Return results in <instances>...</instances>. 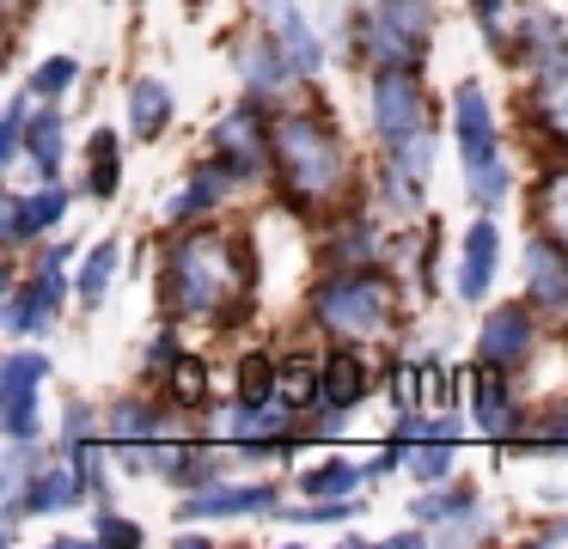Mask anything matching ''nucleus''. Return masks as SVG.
I'll use <instances>...</instances> for the list:
<instances>
[{"instance_id":"f257e3e1","label":"nucleus","mask_w":568,"mask_h":549,"mask_svg":"<svg viewBox=\"0 0 568 549\" xmlns=\"http://www.w3.org/2000/svg\"><path fill=\"white\" fill-rule=\"evenodd\" d=\"M165 299L178 317H233L251 299V256L233 232H184L165 256Z\"/></svg>"},{"instance_id":"f03ea898","label":"nucleus","mask_w":568,"mask_h":549,"mask_svg":"<svg viewBox=\"0 0 568 549\" xmlns=\"http://www.w3.org/2000/svg\"><path fill=\"white\" fill-rule=\"evenodd\" d=\"M270 134H275L270 171L282 177L287 207H300V214H324V207L343 202L355 159H348V141L331 129V122L324 116H282Z\"/></svg>"},{"instance_id":"7ed1b4c3","label":"nucleus","mask_w":568,"mask_h":549,"mask_svg":"<svg viewBox=\"0 0 568 549\" xmlns=\"http://www.w3.org/2000/svg\"><path fill=\"white\" fill-rule=\"evenodd\" d=\"M453 134H458V159H465V183H470V202L483 214L507 202V165H501V134H495V110L483 85H458L453 92Z\"/></svg>"},{"instance_id":"20e7f679","label":"nucleus","mask_w":568,"mask_h":549,"mask_svg":"<svg viewBox=\"0 0 568 549\" xmlns=\"http://www.w3.org/2000/svg\"><path fill=\"white\" fill-rule=\"evenodd\" d=\"M392 281L379 268H336L318 293H312V317L343 342H367L392 329Z\"/></svg>"},{"instance_id":"39448f33","label":"nucleus","mask_w":568,"mask_h":549,"mask_svg":"<svg viewBox=\"0 0 568 549\" xmlns=\"http://www.w3.org/2000/svg\"><path fill=\"white\" fill-rule=\"evenodd\" d=\"M434 0H373L367 12V49L379 68H416L428 55Z\"/></svg>"},{"instance_id":"423d86ee","label":"nucleus","mask_w":568,"mask_h":549,"mask_svg":"<svg viewBox=\"0 0 568 549\" xmlns=\"http://www.w3.org/2000/svg\"><path fill=\"white\" fill-rule=\"evenodd\" d=\"M43 378H50V354L38 348H19L0 360V427H7V439L13 446H31L38 439V390Z\"/></svg>"},{"instance_id":"0eeeda50","label":"nucleus","mask_w":568,"mask_h":549,"mask_svg":"<svg viewBox=\"0 0 568 549\" xmlns=\"http://www.w3.org/2000/svg\"><path fill=\"white\" fill-rule=\"evenodd\" d=\"M62 299H68V251L55 244V251L43 256L38 268H31V275L19 281L13 293H7V312H0V324L13 329V336L50 329V317L62 312Z\"/></svg>"},{"instance_id":"6e6552de","label":"nucleus","mask_w":568,"mask_h":549,"mask_svg":"<svg viewBox=\"0 0 568 549\" xmlns=\"http://www.w3.org/2000/svg\"><path fill=\"white\" fill-rule=\"evenodd\" d=\"M214 153H221L245 183L257 177L263 165H270V159H275V134H263L257 104H245V110H233V116H221V129H214Z\"/></svg>"},{"instance_id":"1a4fd4ad","label":"nucleus","mask_w":568,"mask_h":549,"mask_svg":"<svg viewBox=\"0 0 568 549\" xmlns=\"http://www.w3.org/2000/svg\"><path fill=\"white\" fill-rule=\"evenodd\" d=\"M531 342H538V324H531L526 305H495V312L483 317L477 354H483V366H501V373H514V366L531 354Z\"/></svg>"},{"instance_id":"9d476101","label":"nucleus","mask_w":568,"mask_h":549,"mask_svg":"<svg viewBox=\"0 0 568 549\" xmlns=\"http://www.w3.org/2000/svg\"><path fill=\"white\" fill-rule=\"evenodd\" d=\"M526 293L538 312L568 305V244L556 232H531L526 238Z\"/></svg>"},{"instance_id":"9b49d317","label":"nucleus","mask_w":568,"mask_h":549,"mask_svg":"<svg viewBox=\"0 0 568 549\" xmlns=\"http://www.w3.org/2000/svg\"><path fill=\"white\" fill-rule=\"evenodd\" d=\"M104 434H111L116 458H123L129 470H153V458H160V421H153V409L141 397L116 403L111 421H104Z\"/></svg>"},{"instance_id":"f8f14e48","label":"nucleus","mask_w":568,"mask_h":549,"mask_svg":"<svg viewBox=\"0 0 568 549\" xmlns=\"http://www.w3.org/2000/svg\"><path fill=\"white\" fill-rule=\"evenodd\" d=\"M495 268H501V226L489 214L465 232V263H458V299L477 305L483 293L495 287Z\"/></svg>"},{"instance_id":"ddd939ff","label":"nucleus","mask_w":568,"mask_h":549,"mask_svg":"<svg viewBox=\"0 0 568 549\" xmlns=\"http://www.w3.org/2000/svg\"><path fill=\"white\" fill-rule=\"evenodd\" d=\"M233 61H239V73H245V85L257 98L294 80V61H287L282 43H275V31H245V37H239V49H233Z\"/></svg>"},{"instance_id":"4468645a","label":"nucleus","mask_w":568,"mask_h":549,"mask_svg":"<svg viewBox=\"0 0 568 549\" xmlns=\"http://www.w3.org/2000/svg\"><path fill=\"white\" fill-rule=\"evenodd\" d=\"M62 214H68V190L62 183H38L31 195H13V202H7V238L31 244L50 226H62Z\"/></svg>"},{"instance_id":"2eb2a0df","label":"nucleus","mask_w":568,"mask_h":549,"mask_svg":"<svg viewBox=\"0 0 568 549\" xmlns=\"http://www.w3.org/2000/svg\"><path fill=\"white\" fill-rule=\"evenodd\" d=\"M257 12L270 19V31H275V43L287 49V61H294V80H312V73L324 68V49H318V37H312V24L300 19L287 0H257Z\"/></svg>"},{"instance_id":"dca6fc26","label":"nucleus","mask_w":568,"mask_h":549,"mask_svg":"<svg viewBox=\"0 0 568 549\" xmlns=\"http://www.w3.org/2000/svg\"><path fill=\"white\" fill-rule=\"evenodd\" d=\"M470 415H477V427H483L489 439H514L519 409H514V390H507V373H501V366H483V373L470 378Z\"/></svg>"},{"instance_id":"f3484780","label":"nucleus","mask_w":568,"mask_h":549,"mask_svg":"<svg viewBox=\"0 0 568 549\" xmlns=\"http://www.w3.org/2000/svg\"><path fill=\"white\" fill-rule=\"evenodd\" d=\"M409 512H416L428 531H446V537H483V531H489L470 488H440V495H422Z\"/></svg>"},{"instance_id":"a211bd4d","label":"nucleus","mask_w":568,"mask_h":549,"mask_svg":"<svg viewBox=\"0 0 568 549\" xmlns=\"http://www.w3.org/2000/svg\"><path fill=\"white\" fill-rule=\"evenodd\" d=\"M282 495L270 482H239V488H209L184 500V519H233V512H275Z\"/></svg>"},{"instance_id":"6ab92c4d","label":"nucleus","mask_w":568,"mask_h":549,"mask_svg":"<svg viewBox=\"0 0 568 549\" xmlns=\"http://www.w3.org/2000/svg\"><path fill=\"white\" fill-rule=\"evenodd\" d=\"M239 183H245V177H239V171L226 165L221 153H214L209 165H196V171H190L184 195H178V202H172V220H190V214H214V207H221L226 195L239 190Z\"/></svg>"},{"instance_id":"aec40b11","label":"nucleus","mask_w":568,"mask_h":549,"mask_svg":"<svg viewBox=\"0 0 568 549\" xmlns=\"http://www.w3.org/2000/svg\"><path fill=\"white\" fill-rule=\"evenodd\" d=\"M361 397H367V360H361L355 348H336L318 373V403L331 415H343V409H355Z\"/></svg>"},{"instance_id":"412c9836","label":"nucleus","mask_w":568,"mask_h":549,"mask_svg":"<svg viewBox=\"0 0 568 549\" xmlns=\"http://www.w3.org/2000/svg\"><path fill=\"white\" fill-rule=\"evenodd\" d=\"M165 129H172V85L135 80L129 85V134H135V141H160Z\"/></svg>"},{"instance_id":"4be33fe9","label":"nucleus","mask_w":568,"mask_h":549,"mask_svg":"<svg viewBox=\"0 0 568 549\" xmlns=\"http://www.w3.org/2000/svg\"><path fill=\"white\" fill-rule=\"evenodd\" d=\"M26 153H31V165H38V177H43V183L62 177L68 134H62V116H55V110H38V116H31V129H26Z\"/></svg>"},{"instance_id":"5701e85b","label":"nucleus","mask_w":568,"mask_h":549,"mask_svg":"<svg viewBox=\"0 0 568 549\" xmlns=\"http://www.w3.org/2000/svg\"><path fill=\"white\" fill-rule=\"evenodd\" d=\"M367 476H373V470H361V464L331 458V464H318V470L300 476V495H306V500H348L361 482H367Z\"/></svg>"},{"instance_id":"b1692460","label":"nucleus","mask_w":568,"mask_h":549,"mask_svg":"<svg viewBox=\"0 0 568 549\" xmlns=\"http://www.w3.org/2000/svg\"><path fill=\"white\" fill-rule=\"evenodd\" d=\"M531 110H538L544 134L550 141H568V61L550 73H538V98H531Z\"/></svg>"},{"instance_id":"393cba45","label":"nucleus","mask_w":568,"mask_h":549,"mask_svg":"<svg viewBox=\"0 0 568 549\" xmlns=\"http://www.w3.org/2000/svg\"><path fill=\"white\" fill-rule=\"evenodd\" d=\"M526 61L538 73H550V68H562V61H568V31L556 19H544V12H531V19H526Z\"/></svg>"},{"instance_id":"a878e982","label":"nucleus","mask_w":568,"mask_h":549,"mask_svg":"<svg viewBox=\"0 0 568 549\" xmlns=\"http://www.w3.org/2000/svg\"><path fill=\"white\" fill-rule=\"evenodd\" d=\"M239 403H282V360L245 354L239 360Z\"/></svg>"},{"instance_id":"bb28decb","label":"nucleus","mask_w":568,"mask_h":549,"mask_svg":"<svg viewBox=\"0 0 568 549\" xmlns=\"http://www.w3.org/2000/svg\"><path fill=\"white\" fill-rule=\"evenodd\" d=\"M116 183H123V153H116V134L99 129L92 134V177H87V190L99 195V202H111Z\"/></svg>"},{"instance_id":"cd10ccee","label":"nucleus","mask_w":568,"mask_h":549,"mask_svg":"<svg viewBox=\"0 0 568 549\" xmlns=\"http://www.w3.org/2000/svg\"><path fill=\"white\" fill-rule=\"evenodd\" d=\"M111 275H116V244L104 238V244H92V251H87V263H80V275H74L80 299H87V305H99L104 293H111Z\"/></svg>"},{"instance_id":"c85d7f7f","label":"nucleus","mask_w":568,"mask_h":549,"mask_svg":"<svg viewBox=\"0 0 568 549\" xmlns=\"http://www.w3.org/2000/svg\"><path fill=\"white\" fill-rule=\"evenodd\" d=\"M318 373H324V366L282 360V403H287V409H306V403H318Z\"/></svg>"},{"instance_id":"c756f323","label":"nucleus","mask_w":568,"mask_h":549,"mask_svg":"<svg viewBox=\"0 0 568 549\" xmlns=\"http://www.w3.org/2000/svg\"><path fill=\"white\" fill-rule=\"evenodd\" d=\"M74 73H80V61H74V55H50L38 73H31V92H38L43 104H55V98H62L68 85H74Z\"/></svg>"},{"instance_id":"7c9ffc66","label":"nucleus","mask_w":568,"mask_h":549,"mask_svg":"<svg viewBox=\"0 0 568 549\" xmlns=\"http://www.w3.org/2000/svg\"><path fill=\"white\" fill-rule=\"evenodd\" d=\"M26 129H31V98H13L7 129H0V165H13V159L26 153Z\"/></svg>"},{"instance_id":"2f4dec72","label":"nucleus","mask_w":568,"mask_h":549,"mask_svg":"<svg viewBox=\"0 0 568 549\" xmlns=\"http://www.w3.org/2000/svg\"><path fill=\"white\" fill-rule=\"evenodd\" d=\"M92 537H99V543H116V549H135V543H141V531L123 519V512H111V507H99V519H92Z\"/></svg>"},{"instance_id":"473e14b6","label":"nucleus","mask_w":568,"mask_h":549,"mask_svg":"<svg viewBox=\"0 0 568 549\" xmlns=\"http://www.w3.org/2000/svg\"><path fill=\"white\" fill-rule=\"evenodd\" d=\"M202 390H209L202 360H178V366H172V397H178V403H202Z\"/></svg>"},{"instance_id":"72a5a7b5","label":"nucleus","mask_w":568,"mask_h":549,"mask_svg":"<svg viewBox=\"0 0 568 549\" xmlns=\"http://www.w3.org/2000/svg\"><path fill=\"white\" fill-rule=\"evenodd\" d=\"M544 214H550V226H568V171L550 177V190H544Z\"/></svg>"},{"instance_id":"f704fd0d","label":"nucleus","mask_w":568,"mask_h":549,"mask_svg":"<svg viewBox=\"0 0 568 549\" xmlns=\"http://www.w3.org/2000/svg\"><path fill=\"white\" fill-rule=\"evenodd\" d=\"M538 446H544V451H550V446H568V403H562V409H550V415H544Z\"/></svg>"},{"instance_id":"c9c22d12","label":"nucleus","mask_w":568,"mask_h":549,"mask_svg":"<svg viewBox=\"0 0 568 549\" xmlns=\"http://www.w3.org/2000/svg\"><path fill=\"white\" fill-rule=\"evenodd\" d=\"M470 12H477L483 37H495V43H501V0H470Z\"/></svg>"}]
</instances>
